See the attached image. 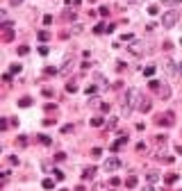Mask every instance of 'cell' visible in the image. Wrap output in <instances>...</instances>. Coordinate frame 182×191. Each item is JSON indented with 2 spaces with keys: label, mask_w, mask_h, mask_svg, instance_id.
Segmentation results:
<instances>
[{
  "label": "cell",
  "mask_w": 182,
  "mask_h": 191,
  "mask_svg": "<svg viewBox=\"0 0 182 191\" xmlns=\"http://www.w3.org/2000/svg\"><path fill=\"white\" fill-rule=\"evenodd\" d=\"M180 18V14L175 9H168V11H164V16H162V25H164V30H171V27L178 23Z\"/></svg>",
  "instance_id": "cell-1"
},
{
  "label": "cell",
  "mask_w": 182,
  "mask_h": 191,
  "mask_svg": "<svg viewBox=\"0 0 182 191\" xmlns=\"http://www.w3.org/2000/svg\"><path fill=\"white\" fill-rule=\"evenodd\" d=\"M119 166H121V161H119V159H116V157H109L107 161H105V166H103V169L109 173V171H116Z\"/></svg>",
  "instance_id": "cell-2"
},
{
  "label": "cell",
  "mask_w": 182,
  "mask_h": 191,
  "mask_svg": "<svg viewBox=\"0 0 182 191\" xmlns=\"http://www.w3.org/2000/svg\"><path fill=\"white\" fill-rule=\"evenodd\" d=\"M137 109H139V112H150V100H148V98H144V96H139Z\"/></svg>",
  "instance_id": "cell-3"
},
{
  "label": "cell",
  "mask_w": 182,
  "mask_h": 191,
  "mask_svg": "<svg viewBox=\"0 0 182 191\" xmlns=\"http://www.w3.org/2000/svg\"><path fill=\"white\" fill-rule=\"evenodd\" d=\"M164 71H166V75H175V62L173 59H164Z\"/></svg>",
  "instance_id": "cell-4"
},
{
  "label": "cell",
  "mask_w": 182,
  "mask_h": 191,
  "mask_svg": "<svg viewBox=\"0 0 182 191\" xmlns=\"http://www.w3.org/2000/svg\"><path fill=\"white\" fill-rule=\"evenodd\" d=\"M130 53L132 55H141V43H132L130 46Z\"/></svg>",
  "instance_id": "cell-5"
},
{
  "label": "cell",
  "mask_w": 182,
  "mask_h": 191,
  "mask_svg": "<svg viewBox=\"0 0 182 191\" xmlns=\"http://www.w3.org/2000/svg\"><path fill=\"white\" fill-rule=\"evenodd\" d=\"M71 66H73V62H71V59H66V62H64V66L59 68V73H68V71H71Z\"/></svg>",
  "instance_id": "cell-6"
},
{
  "label": "cell",
  "mask_w": 182,
  "mask_h": 191,
  "mask_svg": "<svg viewBox=\"0 0 182 191\" xmlns=\"http://www.w3.org/2000/svg\"><path fill=\"white\" fill-rule=\"evenodd\" d=\"M93 175H96V169H93V166L91 169H84V180H91Z\"/></svg>",
  "instance_id": "cell-7"
},
{
  "label": "cell",
  "mask_w": 182,
  "mask_h": 191,
  "mask_svg": "<svg viewBox=\"0 0 182 191\" xmlns=\"http://www.w3.org/2000/svg\"><path fill=\"white\" fill-rule=\"evenodd\" d=\"M125 187H127V189H134V187H137V177H127V180H125Z\"/></svg>",
  "instance_id": "cell-8"
},
{
  "label": "cell",
  "mask_w": 182,
  "mask_h": 191,
  "mask_svg": "<svg viewBox=\"0 0 182 191\" xmlns=\"http://www.w3.org/2000/svg\"><path fill=\"white\" fill-rule=\"evenodd\" d=\"M146 177H148V182H150V184H155L157 180H160V175H157L155 171H152V173H148V175H146Z\"/></svg>",
  "instance_id": "cell-9"
},
{
  "label": "cell",
  "mask_w": 182,
  "mask_h": 191,
  "mask_svg": "<svg viewBox=\"0 0 182 191\" xmlns=\"http://www.w3.org/2000/svg\"><path fill=\"white\" fill-rule=\"evenodd\" d=\"M148 86H150L152 91H160V89H162V86H160V82H157V80H150V84H148Z\"/></svg>",
  "instance_id": "cell-10"
},
{
  "label": "cell",
  "mask_w": 182,
  "mask_h": 191,
  "mask_svg": "<svg viewBox=\"0 0 182 191\" xmlns=\"http://www.w3.org/2000/svg\"><path fill=\"white\" fill-rule=\"evenodd\" d=\"M160 96H162V98H168V96H171V91H168V86H162V89H160Z\"/></svg>",
  "instance_id": "cell-11"
},
{
  "label": "cell",
  "mask_w": 182,
  "mask_h": 191,
  "mask_svg": "<svg viewBox=\"0 0 182 191\" xmlns=\"http://www.w3.org/2000/svg\"><path fill=\"white\" fill-rule=\"evenodd\" d=\"M91 125H93V127H100V125H103V118H100V116L91 118Z\"/></svg>",
  "instance_id": "cell-12"
},
{
  "label": "cell",
  "mask_w": 182,
  "mask_h": 191,
  "mask_svg": "<svg viewBox=\"0 0 182 191\" xmlns=\"http://www.w3.org/2000/svg\"><path fill=\"white\" fill-rule=\"evenodd\" d=\"M148 14H150V16L160 14V9H157V5H150V7H148Z\"/></svg>",
  "instance_id": "cell-13"
},
{
  "label": "cell",
  "mask_w": 182,
  "mask_h": 191,
  "mask_svg": "<svg viewBox=\"0 0 182 191\" xmlns=\"http://www.w3.org/2000/svg\"><path fill=\"white\" fill-rule=\"evenodd\" d=\"M152 73H155V66H148V68L144 71V75H146V78H152Z\"/></svg>",
  "instance_id": "cell-14"
},
{
  "label": "cell",
  "mask_w": 182,
  "mask_h": 191,
  "mask_svg": "<svg viewBox=\"0 0 182 191\" xmlns=\"http://www.w3.org/2000/svg\"><path fill=\"white\" fill-rule=\"evenodd\" d=\"M52 187H55V182H52V180H43V189H52Z\"/></svg>",
  "instance_id": "cell-15"
},
{
  "label": "cell",
  "mask_w": 182,
  "mask_h": 191,
  "mask_svg": "<svg viewBox=\"0 0 182 191\" xmlns=\"http://www.w3.org/2000/svg\"><path fill=\"white\" fill-rule=\"evenodd\" d=\"M48 37H50V34L46 32V30H43V32H39V39H41V41H48Z\"/></svg>",
  "instance_id": "cell-16"
},
{
  "label": "cell",
  "mask_w": 182,
  "mask_h": 191,
  "mask_svg": "<svg viewBox=\"0 0 182 191\" xmlns=\"http://www.w3.org/2000/svg\"><path fill=\"white\" fill-rule=\"evenodd\" d=\"M30 102H32L30 98H21V102H18V105H21V107H27V105H30Z\"/></svg>",
  "instance_id": "cell-17"
},
{
  "label": "cell",
  "mask_w": 182,
  "mask_h": 191,
  "mask_svg": "<svg viewBox=\"0 0 182 191\" xmlns=\"http://www.w3.org/2000/svg\"><path fill=\"white\" fill-rule=\"evenodd\" d=\"M27 53H30V48H27V46H21V48H18V55H27Z\"/></svg>",
  "instance_id": "cell-18"
},
{
  "label": "cell",
  "mask_w": 182,
  "mask_h": 191,
  "mask_svg": "<svg viewBox=\"0 0 182 191\" xmlns=\"http://www.w3.org/2000/svg\"><path fill=\"white\" fill-rule=\"evenodd\" d=\"M175 180H178V175H175V173H171V175H168V177H166V182H168V184H173Z\"/></svg>",
  "instance_id": "cell-19"
},
{
  "label": "cell",
  "mask_w": 182,
  "mask_h": 191,
  "mask_svg": "<svg viewBox=\"0 0 182 191\" xmlns=\"http://www.w3.org/2000/svg\"><path fill=\"white\" fill-rule=\"evenodd\" d=\"M66 91H71V94H75V91H78V86H75V84L71 82V84H68V86H66Z\"/></svg>",
  "instance_id": "cell-20"
},
{
  "label": "cell",
  "mask_w": 182,
  "mask_h": 191,
  "mask_svg": "<svg viewBox=\"0 0 182 191\" xmlns=\"http://www.w3.org/2000/svg\"><path fill=\"white\" fill-rule=\"evenodd\" d=\"M9 2H11V5H21L23 0H9Z\"/></svg>",
  "instance_id": "cell-21"
},
{
  "label": "cell",
  "mask_w": 182,
  "mask_h": 191,
  "mask_svg": "<svg viewBox=\"0 0 182 191\" xmlns=\"http://www.w3.org/2000/svg\"><path fill=\"white\" fill-rule=\"evenodd\" d=\"M144 191H152V187H150V184H148V187H144Z\"/></svg>",
  "instance_id": "cell-22"
},
{
  "label": "cell",
  "mask_w": 182,
  "mask_h": 191,
  "mask_svg": "<svg viewBox=\"0 0 182 191\" xmlns=\"http://www.w3.org/2000/svg\"><path fill=\"white\" fill-rule=\"evenodd\" d=\"M175 150H178V155H182V146H178V148H175Z\"/></svg>",
  "instance_id": "cell-23"
},
{
  "label": "cell",
  "mask_w": 182,
  "mask_h": 191,
  "mask_svg": "<svg viewBox=\"0 0 182 191\" xmlns=\"http://www.w3.org/2000/svg\"><path fill=\"white\" fill-rule=\"evenodd\" d=\"M162 2H166V5H168V2H171V0H162Z\"/></svg>",
  "instance_id": "cell-24"
},
{
  "label": "cell",
  "mask_w": 182,
  "mask_h": 191,
  "mask_svg": "<svg viewBox=\"0 0 182 191\" xmlns=\"http://www.w3.org/2000/svg\"><path fill=\"white\" fill-rule=\"evenodd\" d=\"M130 2H137V0H130Z\"/></svg>",
  "instance_id": "cell-25"
},
{
  "label": "cell",
  "mask_w": 182,
  "mask_h": 191,
  "mask_svg": "<svg viewBox=\"0 0 182 191\" xmlns=\"http://www.w3.org/2000/svg\"><path fill=\"white\" fill-rule=\"evenodd\" d=\"M178 2H182V0H178Z\"/></svg>",
  "instance_id": "cell-26"
},
{
  "label": "cell",
  "mask_w": 182,
  "mask_h": 191,
  "mask_svg": "<svg viewBox=\"0 0 182 191\" xmlns=\"http://www.w3.org/2000/svg\"><path fill=\"white\" fill-rule=\"evenodd\" d=\"M91 2H93V0H91Z\"/></svg>",
  "instance_id": "cell-27"
}]
</instances>
